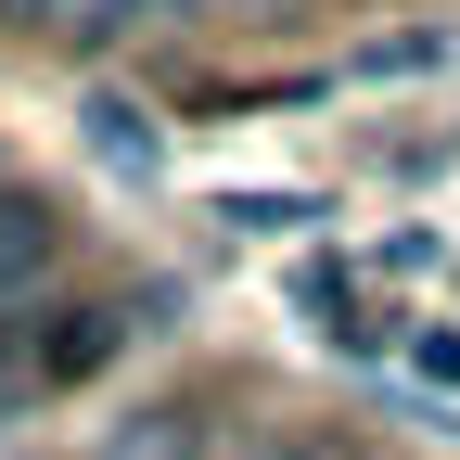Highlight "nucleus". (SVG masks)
Returning <instances> with one entry per match:
<instances>
[{
    "label": "nucleus",
    "instance_id": "7",
    "mask_svg": "<svg viewBox=\"0 0 460 460\" xmlns=\"http://www.w3.org/2000/svg\"><path fill=\"white\" fill-rule=\"evenodd\" d=\"M166 13H205V0H141V26H166Z\"/></svg>",
    "mask_w": 460,
    "mask_h": 460
},
{
    "label": "nucleus",
    "instance_id": "1",
    "mask_svg": "<svg viewBox=\"0 0 460 460\" xmlns=\"http://www.w3.org/2000/svg\"><path fill=\"white\" fill-rule=\"evenodd\" d=\"M102 358H115V320H102V307H65V320L26 332V384H77V371H102Z\"/></svg>",
    "mask_w": 460,
    "mask_h": 460
},
{
    "label": "nucleus",
    "instance_id": "5",
    "mask_svg": "<svg viewBox=\"0 0 460 460\" xmlns=\"http://www.w3.org/2000/svg\"><path fill=\"white\" fill-rule=\"evenodd\" d=\"M65 13H77V0H0V26H13V39H65Z\"/></svg>",
    "mask_w": 460,
    "mask_h": 460
},
{
    "label": "nucleus",
    "instance_id": "3",
    "mask_svg": "<svg viewBox=\"0 0 460 460\" xmlns=\"http://www.w3.org/2000/svg\"><path fill=\"white\" fill-rule=\"evenodd\" d=\"M90 128H102V154L128 166V180H154V128H141V102H90Z\"/></svg>",
    "mask_w": 460,
    "mask_h": 460
},
{
    "label": "nucleus",
    "instance_id": "6",
    "mask_svg": "<svg viewBox=\"0 0 460 460\" xmlns=\"http://www.w3.org/2000/svg\"><path fill=\"white\" fill-rule=\"evenodd\" d=\"M243 460H320V447H307V435H269V447H243Z\"/></svg>",
    "mask_w": 460,
    "mask_h": 460
},
{
    "label": "nucleus",
    "instance_id": "2",
    "mask_svg": "<svg viewBox=\"0 0 460 460\" xmlns=\"http://www.w3.org/2000/svg\"><path fill=\"white\" fill-rule=\"evenodd\" d=\"M102 460H217V422L205 410H141V422H115Z\"/></svg>",
    "mask_w": 460,
    "mask_h": 460
},
{
    "label": "nucleus",
    "instance_id": "4",
    "mask_svg": "<svg viewBox=\"0 0 460 460\" xmlns=\"http://www.w3.org/2000/svg\"><path fill=\"white\" fill-rule=\"evenodd\" d=\"M141 26V0H77V13H65V39H128Z\"/></svg>",
    "mask_w": 460,
    "mask_h": 460
}]
</instances>
